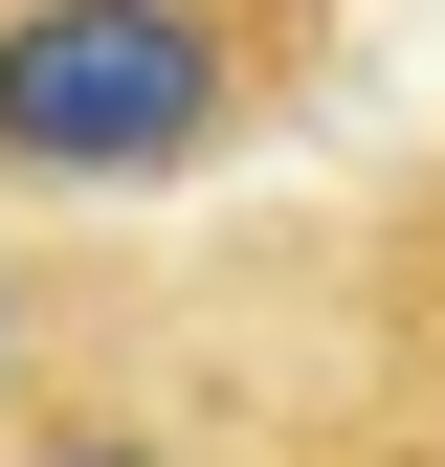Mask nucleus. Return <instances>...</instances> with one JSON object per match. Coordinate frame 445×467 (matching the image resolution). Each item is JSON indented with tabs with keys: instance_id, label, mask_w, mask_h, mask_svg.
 I'll list each match as a JSON object with an SVG mask.
<instances>
[{
	"instance_id": "1",
	"label": "nucleus",
	"mask_w": 445,
	"mask_h": 467,
	"mask_svg": "<svg viewBox=\"0 0 445 467\" xmlns=\"http://www.w3.org/2000/svg\"><path fill=\"white\" fill-rule=\"evenodd\" d=\"M334 89V0H0V223L156 245Z\"/></svg>"
},
{
	"instance_id": "2",
	"label": "nucleus",
	"mask_w": 445,
	"mask_h": 467,
	"mask_svg": "<svg viewBox=\"0 0 445 467\" xmlns=\"http://www.w3.org/2000/svg\"><path fill=\"white\" fill-rule=\"evenodd\" d=\"M312 379H334V245H312V312L267 267H201L179 245L23 423H0V467H267Z\"/></svg>"
},
{
	"instance_id": "3",
	"label": "nucleus",
	"mask_w": 445,
	"mask_h": 467,
	"mask_svg": "<svg viewBox=\"0 0 445 467\" xmlns=\"http://www.w3.org/2000/svg\"><path fill=\"white\" fill-rule=\"evenodd\" d=\"M334 379L401 400V423H445V156L334 245Z\"/></svg>"
},
{
	"instance_id": "4",
	"label": "nucleus",
	"mask_w": 445,
	"mask_h": 467,
	"mask_svg": "<svg viewBox=\"0 0 445 467\" xmlns=\"http://www.w3.org/2000/svg\"><path fill=\"white\" fill-rule=\"evenodd\" d=\"M179 267V245H89V223H0V423H23L45 379L89 357L111 312H134V289Z\"/></svg>"
}]
</instances>
